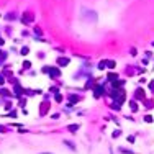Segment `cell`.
Here are the masks:
<instances>
[{"mask_svg":"<svg viewBox=\"0 0 154 154\" xmlns=\"http://www.w3.org/2000/svg\"><path fill=\"white\" fill-rule=\"evenodd\" d=\"M77 130H79V125H71L69 126V131H72V133H75Z\"/></svg>","mask_w":154,"mask_h":154,"instance_id":"1","label":"cell"},{"mask_svg":"<svg viewBox=\"0 0 154 154\" xmlns=\"http://www.w3.org/2000/svg\"><path fill=\"white\" fill-rule=\"evenodd\" d=\"M69 59H59V66H67Z\"/></svg>","mask_w":154,"mask_h":154,"instance_id":"2","label":"cell"},{"mask_svg":"<svg viewBox=\"0 0 154 154\" xmlns=\"http://www.w3.org/2000/svg\"><path fill=\"white\" fill-rule=\"evenodd\" d=\"M51 74H53V75H59V71H57V69H51Z\"/></svg>","mask_w":154,"mask_h":154,"instance_id":"3","label":"cell"},{"mask_svg":"<svg viewBox=\"0 0 154 154\" xmlns=\"http://www.w3.org/2000/svg\"><path fill=\"white\" fill-rule=\"evenodd\" d=\"M45 154H48V152H45Z\"/></svg>","mask_w":154,"mask_h":154,"instance_id":"4","label":"cell"}]
</instances>
